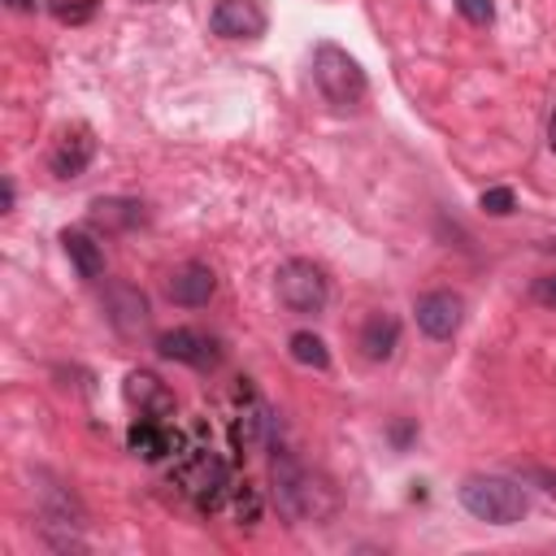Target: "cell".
Masks as SVG:
<instances>
[{"mask_svg": "<svg viewBox=\"0 0 556 556\" xmlns=\"http://www.w3.org/2000/svg\"><path fill=\"white\" fill-rule=\"evenodd\" d=\"M213 291H217V278L204 261H187L169 274V300L182 308H204L213 300Z\"/></svg>", "mask_w": 556, "mask_h": 556, "instance_id": "30bf717a", "label": "cell"}, {"mask_svg": "<svg viewBox=\"0 0 556 556\" xmlns=\"http://www.w3.org/2000/svg\"><path fill=\"white\" fill-rule=\"evenodd\" d=\"M478 204H482L491 217H508V213L517 208V195H513V187H486V191L478 195Z\"/></svg>", "mask_w": 556, "mask_h": 556, "instance_id": "d6986e66", "label": "cell"}, {"mask_svg": "<svg viewBox=\"0 0 556 556\" xmlns=\"http://www.w3.org/2000/svg\"><path fill=\"white\" fill-rule=\"evenodd\" d=\"M269 500H274V508L287 526L321 521L334 508L330 486L317 482L313 469H304L291 452H274V460H269Z\"/></svg>", "mask_w": 556, "mask_h": 556, "instance_id": "7a4b0ae2", "label": "cell"}, {"mask_svg": "<svg viewBox=\"0 0 556 556\" xmlns=\"http://www.w3.org/2000/svg\"><path fill=\"white\" fill-rule=\"evenodd\" d=\"M313 83H317L321 100L339 113L361 109L365 96H369V78L361 70V61L339 43H317L313 48Z\"/></svg>", "mask_w": 556, "mask_h": 556, "instance_id": "3957f363", "label": "cell"}, {"mask_svg": "<svg viewBox=\"0 0 556 556\" xmlns=\"http://www.w3.org/2000/svg\"><path fill=\"white\" fill-rule=\"evenodd\" d=\"M287 352H291V361H300V365H308V369H330V348H326L321 334H313V330H295V334L287 339Z\"/></svg>", "mask_w": 556, "mask_h": 556, "instance_id": "e0dca14e", "label": "cell"}, {"mask_svg": "<svg viewBox=\"0 0 556 556\" xmlns=\"http://www.w3.org/2000/svg\"><path fill=\"white\" fill-rule=\"evenodd\" d=\"M109 321H113L122 334L143 330V326H148V295H143L139 287H126V282L109 287Z\"/></svg>", "mask_w": 556, "mask_h": 556, "instance_id": "5bb4252c", "label": "cell"}, {"mask_svg": "<svg viewBox=\"0 0 556 556\" xmlns=\"http://www.w3.org/2000/svg\"><path fill=\"white\" fill-rule=\"evenodd\" d=\"M52 13L61 22H87L96 13V0H52Z\"/></svg>", "mask_w": 556, "mask_h": 556, "instance_id": "ffe728a7", "label": "cell"}, {"mask_svg": "<svg viewBox=\"0 0 556 556\" xmlns=\"http://www.w3.org/2000/svg\"><path fill=\"white\" fill-rule=\"evenodd\" d=\"M126 447H130L139 460L156 465V460H165V456H174V452L182 447V434L169 430L161 417H139V421L126 430Z\"/></svg>", "mask_w": 556, "mask_h": 556, "instance_id": "9c48e42d", "label": "cell"}, {"mask_svg": "<svg viewBox=\"0 0 556 556\" xmlns=\"http://www.w3.org/2000/svg\"><path fill=\"white\" fill-rule=\"evenodd\" d=\"M456 9H460V17L473 22V26H486V22L495 17V4H491V0H456Z\"/></svg>", "mask_w": 556, "mask_h": 556, "instance_id": "44dd1931", "label": "cell"}, {"mask_svg": "<svg viewBox=\"0 0 556 556\" xmlns=\"http://www.w3.org/2000/svg\"><path fill=\"white\" fill-rule=\"evenodd\" d=\"M269 26V13L261 0H217L208 13V30L222 39H261Z\"/></svg>", "mask_w": 556, "mask_h": 556, "instance_id": "52a82bcc", "label": "cell"}, {"mask_svg": "<svg viewBox=\"0 0 556 556\" xmlns=\"http://www.w3.org/2000/svg\"><path fill=\"white\" fill-rule=\"evenodd\" d=\"M61 248H65V256L74 261L78 278H100V274H104V248H100L87 230H65V235H61Z\"/></svg>", "mask_w": 556, "mask_h": 556, "instance_id": "2e32d148", "label": "cell"}, {"mask_svg": "<svg viewBox=\"0 0 556 556\" xmlns=\"http://www.w3.org/2000/svg\"><path fill=\"white\" fill-rule=\"evenodd\" d=\"M547 143H552V152H556V109H552V122H547Z\"/></svg>", "mask_w": 556, "mask_h": 556, "instance_id": "484cf974", "label": "cell"}, {"mask_svg": "<svg viewBox=\"0 0 556 556\" xmlns=\"http://www.w3.org/2000/svg\"><path fill=\"white\" fill-rule=\"evenodd\" d=\"M91 156H96V139H91V130H87V126H78V130H70V135L52 148L48 165H52V174H56V178H78V174L91 165Z\"/></svg>", "mask_w": 556, "mask_h": 556, "instance_id": "7c38bea8", "label": "cell"}, {"mask_svg": "<svg viewBox=\"0 0 556 556\" xmlns=\"http://www.w3.org/2000/svg\"><path fill=\"white\" fill-rule=\"evenodd\" d=\"M230 508H235V517H239L243 526H256L265 500H261V491H256L252 482H235V491H230Z\"/></svg>", "mask_w": 556, "mask_h": 556, "instance_id": "ac0fdd59", "label": "cell"}, {"mask_svg": "<svg viewBox=\"0 0 556 556\" xmlns=\"http://www.w3.org/2000/svg\"><path fill=\"white\" fill-rule=\"evenodd\" d=\"M174 482L200 513H217L235 491V465L222 452H213V443L200 439V430H195L174 452Z\"/></svg>", "mask_w": 556, "mask_h": 556, "instance_id": "6da1fadb", "label": "cell"}, {"mask_svg": "<svg viewBox=\"0 0 556 556\" xmlns=\"http://www.w3.org/2000/svg\"><path fill=\"white\" fill-rule=\"evenodd\" d=\"M122 395H126V404H135L143 417H165V413H174V395H169L165 382H161L156 374H148V369H130Z\"/></svg>", "mask_w": 556, "mask_h": 556, "instance_id": "8fae6325", "label": "cell"}, {"mask_svg": "<svg viewBox=\"0 0 556 556\" xmlns=\"http://www.w3.org/2000/svg\"><path fill=\"white\" fill-rule=\"evenodd\" d=\"M9 9H17V13H26V9H35V0H4Z\"/></svg>", "mask_w": 556, "mask_h": 556, "instance_id": "d4e9b609", "label": "cell"}, {"mask_svg": "<svg viewBox=\"0 0 556 556\" xmlns=\"http://www.w3.org/2000/svg\"><path fill=\"white\" fill-rule=\"evenodd\" d=\"M143 204L139 200H122V195H109V200H96L91 204V226H104V230H130V226H143Z\"/></svg>", "mask_w": 556, "mask_h": 556, "instance_id": "9a60e30c", "label": "cell"}, {"mask_svg": "<svg viewBox=\"0 0 556 556\" xmlns=\"http://www.w3.org/2000/svg\"><path fill=\"white\" fill-rule=\"evenodd\" d=\"M356 343H361V356L365 361H378L382 365L400 348V321L391 313H369L365 326H361V334H356Z\"/></svg>", "mask_w": 556, "mask_h": 556, "instance_id": "4fadbf2b", "label": "cell"}, {"mask_svg": "<svg viewBox=\"0 0 556 556\" xmlns=\"http://www.w3.org/2000/svg\"><path fill=\"white\" fill-rule=\"evenodd\" d=\"M391 439H395V447H404V443L413 439V421H400V426H391Z\"/></svg>", "mask_w": 556, "mask_h": 556, "instance_id": "603a6c76", "label": "cell"}, {"mask_svg": "<svg viewBox=\"0 0 556 556\" xmlns=\"http://www.w3.org/2000/svg\"><path fill=\"white\" fill-rule=\"evenodd\" d=\"M460 504L469 517L486 521V526H513L526 517L530 500H526V486L517 478H504V473H473L460 482Z\"/></svg>", "mask_w": 556, "mask_h": 556, "instance_id": "277c9868", "label": "cell"}, {"mask_svg": "<svg viewBox=\"0 0 556 556\" xmlns=\"http://www.w3.org/2000/svg\"><path fill=\"white\" fill-rule=\"evenodd\" d=\"M274 287H278L282 308L295 313V317H317V313L326 308V300H330V282H326L321 265H313V261H304V256L282 261Z\"/></svg>", "mask_w": 556, "mask_h": 556, "instance_id": "5b68a950", "label": "cell"}, {"mask_svg": "<svg viewBox=\"0 0 556 556\" xmlns=\"http://www.w3.org/2000/svg\"><path fill=\"white\" fill-rule=\"evenodd\" d=\"M530 295H534L543 308H556V274H543V278H534Z\"/></svg>", "mask_w": 556, "mask_h": 556, "instance_id": "7402d4cb", "label": "cell"}, {"mask_svg": "<svg viewBox=\"0 0 556 556\" xmlns=\"http://www.w3.org/2000/svg\"><path fill=\"white\" fill-rule=\"evenodd\" d=\"M413 313H417L421 334L447 343V339L460 330V321H465V300H460L456 291H426V295H417Z\"/></svg>", "mask_w": 556, "mask_h": 556, "instance_id": "ba28073f", "label": "cell"}, {"mask_svg": "<svg viewBox=\"0 0 556 556\" xmlns=\"http://www.w3.org/2000/svg\"><path fill=\"white\" fill-rule=\"evenodd\" d=\"M156 352H161L165 361L191 365V369H200V374L217 369V365H222V356H226L222 339H217V334H208V330H195V326L161 330V334H156Z\"/></svg>", "mask_w": 556, "mask_h": 556, "instance_id": "8992f818", "label": "cell"}, {"mask_svg": "<svg viewBox=\"0 0 556 556\" xmlns=\"http://www.w3.org/2000/svg\"><path fill=\"white\" fill-rule=\"evenodd\" d=\"M13 195H17V191H13V182L4 178V213H13Z\"/></svg>", "mask_w": 556, "mask_h": 556, "instance_id": "cb8c5ba5", "label": "cell"}]
</instances>
